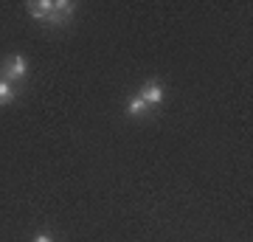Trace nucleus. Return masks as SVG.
Returning <instances> with one entry per match:
<instances>
[{"mask_svg": "<svg viewBox=\"0 0 253 242\" xmlns=\"http://www.w3.org/2000/svg\"><path fill=\"white\" fill-rule=\"evenodd\" d=\"M0 79L11 82V85H17V82H26L28 79V59L23 54H9L3 62H0Z\"/></svg>", "mask_w": 253, "mask_h": 242, "instance_id": "f257e3e1", "label": "nucleus"}, {"mask_svg": "<svg viewBox=\"0 0 253 242\" xmlns=\"http://www.w3.org/2000/svg\"><path fill=\"white\" fill-rule=\"evenodd\" d=\"M138 96L155 110V107H161L163 99H166V88H163L161 79H146L144 85H141V90H138Z\"/></svg>", "mask_w": 253, "mask_h": 242, "instance_id": "f03ea898", "label": "nucleus"}, {"mask_svg": "<svg viewBox=\"0 0 253 242\" xmlns=\"http://www.w3.org/2000/svg\"><path fill=\"white\" fill-rule=\"evenodd\" d=\"M73 11H76V3H71V0H54V11L48 17V26H68Z\"/></svg>", "mask_w": 253, "mask_h": 242, "instance_id": "7ed1b4c3", "label": "nucleus"}, {"mask_svg": "<svg viewBox=\"0 0 253 242\" xmlns=\"http://www.w3.org/2000/svg\"><path fill=\"white\" fill-rule=\"evenodd\" d=\"M51 11H54V0H31V3H28V14H31L37 23H45L48 26Z\"/></svg>", "mask_w": 253, "mask_h": 242, "instance_id": "20e7f679", "label": "nucleus"}, {"mask_svg": "<svg viewBox=\"0 0 253 242\" xmlns=\"http://www.w3.org/2000/svg\"><path fill=\"white\" fill-rule=\"evenodd\" d=\"M124 110H126V116H129V118H146L149 113H152V107H149L141 96H129Z\"/></svg>", "mask_w": 253, "mask_h": 242, "instance_id": "39448f33", "label": "nucleus"}, {"mask_svg": "<svg viewBox=\"0 0 253 242\" xmlns=\"http://www.w3.org/2000/svg\"><path fill=\"white\" fill-rule=\"evenodd\" d=\"M17 99V90H14V85L6 79H0V107H6V104H11V101Z\"/></svg>", "mask_w": 253, "mask_h": 242, "instance_id": "423d86ee", "label": "nucleus"}, {"mask_svg": "<svg viewBox=\"0 0 253 242\" xmlns=\"http://www.w3.org/2000/svg\"><path fill=\"white\" fill-rule=\"evenodd\" d=\"M31 242H54V237H51V234H37Z\"/></svg>", "mask_w": 253, "mask_h": 242, "instance_id": "0eeeda50", "label": "nucleus"}]
</instances>
